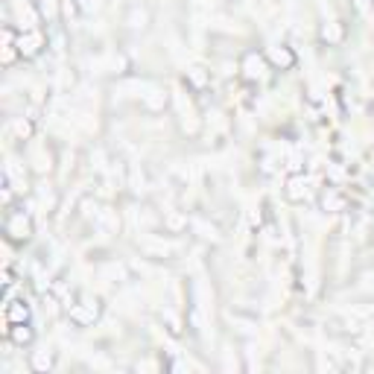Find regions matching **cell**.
I'll return each instance as SVG.
<instances>
[{
    "mask_svg": "<svg viewBox=\"0 0 374 374\" xmlns=\"http://www.w3.org/2000/svg\"><path fill=\"white\" fill-rule=\"evenodd\" d=\"M290 196L292 199L301 196V178H292V181H290Z\"/></svg>",
    "mask_w": 374,
    "mask_h": 374,
    "instance_id": "cell-11",
    "label": "cell"
},
{
    "mask_svg": "<svg viewBox=\"0 0 374 374\" xmlns=\"http://www.w3.org/2000/svg\"><path fill=\"white\" fill-rule=\"evenodd\" d=\"M269 56H272V61L280 65V68H292V61H295V56H292L287 47H272V53H269Z\"/></svg>",
    "mask_w": 374,
    "mask_h": 374,
    "instance_id": "cell-7",
    "label": "cell"
},
{
    "mask_svg": "<svg viewBox=\"0 0 374 374\" xmlns=\"http://www.w3.org/2000/svg\"><path fill=\"white\" fill-rule=\"evenodd\" d=\"M6 336L15 342V345H26V342H33V330L26 322H18V325H9V333Z\"/></svg>",
    "mask_w": 374,
    "mask_h": 374,
    "instance_id": "cell-5",
    "label": "cell"
},
{
    "mask_svg": "<svg viewBox=\"0 0 374 374\" xmlns=\"http://www.w3.org/2000/svg\"><path fill=\"white\" fill-rule=\"evenodd\" d=\"M97 313H100V307H97V301H91V298H85L82 304L70 307V319H73L76 325H91L94 319H97Z\"/></svg>",
    "mask_w": 374,
    "mask_h": 374,
    "instance_id": "cell-2",
    "label": "cell"
},
{
    "mask_svg": "<svg viewBox=\"0 0 374 374\" xmlns=\"http://www.w3.org/2000/svg\"><path fill=\"white\" fill-rule=\"evenodd\" d=\"M6 234H9L12 240H26V237L33 234L29 216H23V213H9V220H6Z\"/></svg>",
    "mask_w": 374,
    "mask_h": 374,
    "instance_id": "cell-1",
    "label": "cell"
},
{
    "mask_svg": "<svg viewBox=\"0 0 374 374\" xmlns=\"http://www.w3.org/2000/svg\"><path fill=\"white\" fill-rule=\"evenodd\" d=\"M29 319V307L23 301H9L6 304V322L9 325H18V322H26Z\"/></svg>",
    "mask_w": 374,
    "mask_h": 374,
    "instance_id": "cell-4",
    "label": "cell"
},
{
    "mask_svg": "<svg viewBox=\"0 0 374 374\" xmlns=\"http://www.w3.org/2000/svg\"><path fill=\"white\" fill-rule=\"evenodd\" d=\"M12 129H15V135H18V138H29V135H33V126H29V123H26V120H15V123H12Z\"/></svg>",
    "mask_w": 374,
    "mask_h": 374,
    "instance_id": "cell-9",
    "label": "cell"
},
{
    "mask_svg": "<svg viewBox=\"0 0 374 374\" xmlns=\"http://www.w3.org/2000/svg\"><path fill=\"white\" fill-rule=\"evenodd\" d=\"M44 44V35L38 33V29H26V33L18 38V50H21L23 56H35L38 50Z\"/></svg>",
    "mask_w": 374,
    "mask_h": 374,
    "instance_id": "cell-3",
    "label": "cell"
},
{
    "mask_svg": "<svg viewBox=\"0 0 374 374\" xmlns=\"http://www.w3.org/2000/svg\"><path fill=\"white\" fill-rule=\"evenodd\" d=\"M371 316H374V307H371Z\"/></svg>",
    "mask_w": 374,
    "mask_h": 374,
    "instance_id": "cell-12",
    "label": "cell"
},
{
    "mask_svg": "<svg viewBox=\"0 0 374 374\" xmlns=\"http://www.w3.org/2000/svg\"><path fill=\"white\" fill-rule=\"evenodd\" d=\"M243 68H245V76H252V79H260L263 76V58L257 56V53H248L243 61Z\"/></svg>",
    "mask_w": 374,
    "mask_h": 374,
    "instance_id": "cell-6",
    "label": "cell"
},
{
    "mask_svg": "<svg viewBox=\"0 0 374 374\" xmlns=\"http://www.w3.org/2000/svg\"><path fill=\"white\" fill-rule=\"evenodd\" d=\"M50 365H53V354H50V351H35V357H33L35 371H47Z\"/></svg>",
    "mask_w": 374,
    "mask_h": 374,
    "instance_id": "cell-8",
    "label": "cell"
},
{
    "mask_svg": "<svg viewBox=\"0 0 374 374\" xmlns=\"http://www.w3.org/2000/svg\"><path fill=\"white\" fill-rule=\"evenodd\" d=\"M322 202H325V208H333V210H339L342 205H345V199L339 196V193H325V199H322Z\"/></svg>",
    "mask_w": 374,
    "mask_h": 374,
    "instance_id": "cell-10",
    "label": "cell"
}]
</instances>
